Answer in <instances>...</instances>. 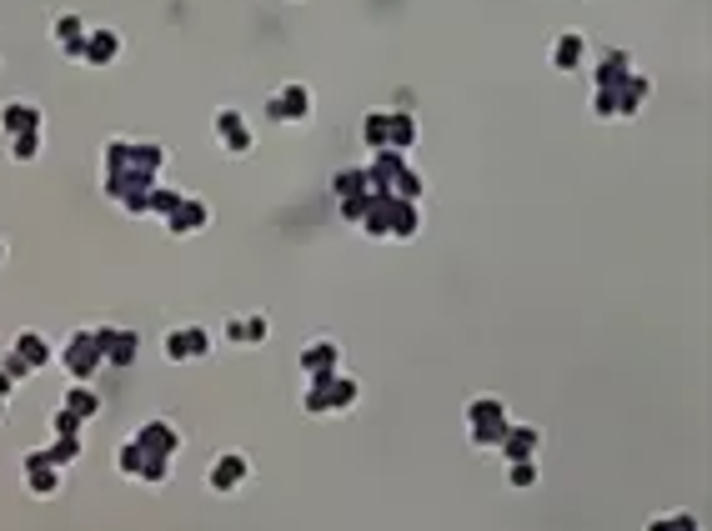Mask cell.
<instances>
[{"instance_id":"1","label":"cell","mask_w":712,"mask_h":531,"mask_svg":"<svg viewBox=\"0 0 712 531\" xmlns=\"http://www.w3.org/2000/svg\"><path fill=\"white\" fill-rule=\"evenodd\" d=\"M171 151L161 141H136V136H111L101 151V191L126 211V216H146V196L161 181Z\"/></svg>"},{"instance_id":"2","label":"cell","mask_w":712,"mask_h":531,"mask_svg":"<svg viewBox=\"0 0 712 531\" xmlns=\"http://www.w3.org/2000/svg\"><path fill=\"white\" fill-rule=\"evenodd\" d=\"M356 231H367L377 241H412L422 231V211L417 201H397L387 191H367V211L356 221Z\"/></svg>"},{"instance_id":"3","label":"cell","mask_w":712,"mask_h":531,"mask_svg":"<svg viewBox=\"0 0 712 531\" xmlns=\"http://www.w3.org/2000/svg\"><path fill=\"white\" fill-rule=\"evenodd\" d=\"M56 361H61V371L71 376V381H96V371L106 366V356H101V341H96V331H86V326H76L71 336H66V346H56Z\"/></svg>"},{"instance_id":"4","label":"cell","mask_w":712,"mask_h":531,"mask_svg":"<svg viewBox=\"0 0 712 531\" xmlns=\"http://www.w3.org/2000/svg\"><path fill=\"white\" fill-rule=\"evenodd\" d=\"M161 351H166V361H171V366L206 361V356L216 351V336H211V326H196V321H191V326H171Z\"/></svg>"},{"instance_id":"5","label":"cell","mask_w":712,"mask_h":531,"mask_svg":"<svg viewBox=\"0 0 712 531\" xmlns=\"http://www.w3.org/2000/svg\"><path fill=\"white\" fill-rule=\"evenodd\" d=\"M251 481V456L246 451H216L211 456V466H206V491H216V496H236L241 486Z\"/></svg>"},{"instance_id":"6","label":"cell","mask_w":712,"mask_h":531,"mask_svg":"<svg viewBox=\"0 0 712 531\" xmlns=\"http://www.w3.org/2000/svg\"><path fill=\"white\" fill-rule=\"evenodd\" d=\"M266 116H271L276 126H306V121H311V86H301V81L276 86L271 101H266Z\"/></svg>"},{"instance_id":"7","label":"cell","mask_w":712,"mask_h":531,"mask_svg":"<svg viewBox=\"0 0 712 531\" xmlns=\"http://www.w3.org/2000/svg\"><path fill=\"white\" fill-rule=\"evenodd\" d=\"M211 131H216V141H221L226 156H251L256 151V131H251L246 111H236V106H221L211 116Z\"/></svg>"},{"instance_id":"8","label":"cell","mask_w":712,"mask_h":531,"mask_svg":"<svg viewBox=\"0 0 712 531\" xmlns=\"http://www.w3.org/2000/svg\"><path fill=\"white\" fill-rule=\"evenodd\" d=\"M131 441H136L146 456H166V461H176V456H181V446H186L181 426H176V421H166V416H151V421H141Z\"/></svg>"},{"instance_id":"9","label":"cell","mask_w":712,"mask_h":531,"mask_svg":"<svg viewBox=\"0 0 712 531\" xmlns=\"http://www.w3.org/2000/svg\"><path fill=\"white\" fill-rule=\"evenodd\" d=\"M0 131H6V136H31V131H46V111H41L31 96L0 101Z\"/></svg>"},{"instance_id":"10","label":"cell","mask_w":712,"mask_h":531,"mask_svg":"<svg viewBox=\"0 0 712 531\" xmlns=\"http://www.w3.org/2000/svg\"><path fill=\"white\" fill-rule=\"evenodd\" d=\"M341 371V346L331 336H316L301 346V376L306 381H321V376H336Z\"/></svg>"},{"instance_id":"11","label":"cell","mask_w":712,"mask_h":531,"mask_svg":"<svg viewBox=\"0 0 712 531\" xmlns=\"http://www.w3.org/2000/svg\"><path fill=\"white\" fill-rule=\"evenodd\" d=\"M211 216H216V211H211V201H201V196H186V201H181V206L166 216V231H171L176 241H186V236L206 231V226H211Z\"/></svg>"},{"instance_id":"12","label":"cell","mask_w":712,"mask_h":531,"mask_svg":"<svg viewBox=\"0 0 712 531\" xmlns=\"http://www.w3.org/2000/svg\"><path fill=\"white\" fill-rule=\"evenodd\" d=\"M91 331H96V341H101L106 366H131V361H136V351H141V336H136V331H126V326H91Z\"/></svg>"},{"instance_id":"13","label":"cell","mask_w":712,"mask_h":531,"mask_svg":"<svg viewBox=\"0 0 712 531\" xmlns=\"http://www.w3.org/2000/svg\"><path fill=\"white\" fill-rule=\"evenodd\" d=\"M632 71H637V66H632V51L612 46V51H602V61L592 66V86H597V91H617Z\"/></svg>"},{"instance_id":"14","label":"cell","mask_w":712,"mask_h":531,"mask_svg":"<svg viewBox=\"0 0 712 531\" xmlns=\"http://www.w3.org/2000/svg\"><path fill=\"white\" fill-rule=\"evenodd\" d=\"M582 66H587V36H582V31L552 36V71L572 76V71H582Z\"/></svg>"},{"instance_id":"15","label":"cell","mask_w":712,"mask_h":531,"mask_svg":"<svg viewBox=\"0 0 712 531\" xmlns=\"http://www.w3.org/2000/svg\"><path fill=\"white\" fill-rule=\"evenodd\" d=\"M11 351H16V356H26L36 371H46V366L56 361V341H51L46 331H36V326L16 331V336H11Z\"/></svg>"},{"instance_id":"16","label":"cell","mask_w":712,"mask_h":531,"mask_svg":"<svg viewBox=\"0 0 712 531\" xmlns=\"http://www.w3.org/2000/svg\"><path fill=\"white\" fill-rule=\"evenodd\" d=\"M121 56V36L111 26H86V46H81V61L86 66H111Z\"/></svg>"},{"instance_id":"17","label":"cell","mask_w":712,"mask_h":531,"mask_svg":"<svg viewBox=\"0 0 712 531\" xmlns=\"http://www.w3.org/2000/svg\"><path fill=\"white\" fill-rule=\"evenodd\" d=\"M21 471H26V496H36V501H51V496H61V486H66V466L36 461V466H21Z\"/></svg>"},{"instance_id":"18","label":"cell","mask_w":712,"mask_h":531,"mask_svg":"<svg viewBox=\"0 0 712 531\" xmlns=\"http://www.w3.org/2000/svg\"><path fill=\"white\" fill-rule=\"evenodd\" d=\"M497 451H502V461H532L542 451V426H507Z\"/></svg>"},{"instance_id":"19","label":"cell","mask_w":712,"mask_h":531,"mask_svg":"<svg viewBox=\"0 0 712 531\" xmlns=\"http://www.w3.org/2000/svg\"><path fill=\"white\" fill-rule=\"evenodd\" d=\"M652 101V76H642V71H632L622 86H617V116L627 121V116H637L642 106Z\"/></svg>"},{"instance_id":"20","label":"cell","mask_w":712,"mask_h":531,"mask_svg":"<svg viewBox=\"0 0 712 531\" xmlns=\"http://www.w3.org/2000/svg\"><path fill=\"white\" fill-rule=\"evenodd\" d=\"M402 166H407V156L402 151H372V161H367V181H372V191H392V181L402 176Z\"/></svg>"},{"instance_id":"21","label":"cell","mask_w":712,"mask_h":531,"mask_svg":"<svg viewBox=\"0 0 712 531\" xmlns=\"http://www.w3.org/2000/svg\"><path fill=\"white\" fill-rule=\"evenodd\" d=\"M61 406H66V411H76L81 421H96V416H101V391H96V386H86V381H71V386H66V396H61Z\"/></svg>"},{"instance_id":"22","label":"cell","mask_w":712,"mask_h":531,"mask_svg":"<svg viewBox=\"0 0 712 531\" xmlns=\"http://www.w3.org/2000/svg\"><path fill=\"white\" fill-rule=\"evenodd\" d=\"M326 396H331V416H341V411H351L356 401H362V386L336 371V376H326Z\"/></svg>"},{"instance_id":"23","label":"cell","mask_w":712,"mask_h":531,"mask_svg":"<svg viewBox=\"0 0 712 531\" xmlns=\"http://www.w3.org/2000/svg\"><path fill=\"white\" fill-rule=\"evenodd\" d=\"M367 191H372L367 166H346V171L331 176V196H336V201H346V196H367Z\"/></svg>"},{"instance_id":"24","label":"cell","mask_w":712,"mask_h":531,"mask_svg":"<svg viewBox=\"0 0 712 531\" xmlns=\"http://www.w3.org/2000/svg\"><path fill=\"white\" fill-rule=\"evenodd\" d=\"M417 136H422V126H417V116H412V111H392V136H387V146L407 156V151L417 146Z\"/></svg>"},{"instance_id":"25","label":"cell","mask_w":712,"mask_h":531,"mask_svg":"<svg viewBox=\"0 0 712 531\" xmlns=\"http://www.w3.org/2000/svg\"><path fill=\"white\" fill-rule=\"evenodd\" d=\"M507 416H492V421H477V426H467V436H472V446L477 451H497L502 446V436H507Z\"/></svg>"},{"instance_id":"26","label":"cell","mask_w":712,"mask_h":531,"mask_svg":"<svg viewBox=\"0 0 712 531\" xmlns=\"http://www.w3.org/2000/svg\"><path fill=\"white\" fill-rule=\"evenodd\" d=\"M387 136H392V111H367L362 116V141L372 151H387Z\"/></svg>"},{"instance_id":"27","label":"cell","mask_w":712,"mask_h":531,"mask_svg":"<svg viewBox=\"0 0 712 531\" xmlns=\"http://www.w3.org/2000/svg\"><path fill=\"white\" fill-rule=\"evenodd\" d=\"M181 201H186V191H181V186H161V181H156V186H151V196H146V216H161V221H166Z\"/></svg>"},{"instance_id":"28","label":"cell","mask_w":712,"mask_h":531,"mask_svg":"<svg viewBox=\"0 0 712 531\" xmlns=\"http://www.w3.org/2000/svg\"><path fill=\"white\" fill-rule=\"evenodd\" d=\"M46 456H51V466H71V461L86 456V436H51V441H46Z\"/></svg>"},{"instance_id":"29","label":"cell","mask_w":712,"mask_h":531,"mask_svg":"<svg viewBox=\"0 0 712 531\" xmlns=\"http://www.w3.org/2000/svg\"><path fill=\"white\" fill-rule=\"evenodd\" d=\"M51 36H56V46L66 51V46H76V41L86 36V21H81L76 11H61V16H56V26H51Z\"/></svg>"},{"instance_id":"30","label":"cell","mask_w":712,"mask_h":531,"mask_svg":"<svg viewBox=\"0 0 712 531\" xmlns=\"http://www.w3.org/2000/svg\"><path fill=\"white\" fill-rule=\"evenodd\" d=\"M422 191H427V186H422V171L407 161V166H402V176L392 181V191H387V196H397V201H422Z\"/></svg>"},{"instance_id":"31","label":"cell","mask_w":712,"mask_h":531,"mask_svg":"<svg viewBox=\"0 0 712 531\" xmlns=\"http://www.w3.org/2000/svg\"><path fill=\"white\" fill-rule=\"evenodd\" d=\"M116 471H121V476H131V481H141V471H146V451H141L136 441H121V446H116Z\"/></svg>"},{"instance_id":"32","label":"cell","mask_w":712,"mask_h":531,"mask_svg":"<svg viewBox=\"0 0 712 531\" xmlns=\"http://www.w3.org/2000/svg\"><path fill=\"white\" fill-rule=\"evenodd\" d=\"M301 411H306V416H331V396H326V376H321V381H306V391H301Z\"/></svg>"},{"instance_id":"33","label":"cell","mask_w":712,"mask_h":531,"mask_svg":"<svg viewBox=\"0 0 712 531\" xmlns=\"http://www.w3.org/2000/svg\"><path fill=\"white\" fill-rule=\"evenodd\" d=\"M537 481H542L537 456H532V461H507V486H512V491H532Z\"/></svg>"},{"instance_id":"34","label":"cell","mask_w":712,"mask_h":531,"mask_svg":"<svg viewBox=\"0 0 712 531\" xmlns=\"http://www.w3.org/2000/svg\"><path fill=\"white\" fill-rule=\"evenodd\" d=\"M642 531H702V521L692 511H667V516H652Z\"/></svg>"},{"instance_id":"35","label":"cell","mask_w":712,"mask_h":531,"mask_svg":"<svg viewBox=\"0 0 712 531\" xmlns=\"http://www.w3.org/2000/svg\"><path fill=\"white\" fill-rule=\"evenodd\" d=\"M41 141H46V131H31V136H11V161H16V166H31V161L41 156Z\"/></svg>"},{"instance_id":"36","label":"cell","mask_w":712,"mask_h":531,"mask_svg":"<svg viewBox=\"0 0 712 531\" xmlns=\"http://www.w3.org/2000/svg\"><path fill=\"white\" fill-rule=\"evenodd\" d=\"M492 416H507L502 396H472V401H467V426H477V421H492Z\"/></svg>"},{"instance_id":"37","label":"cell","mask_w":712,"mask_h":531,"mask_svg":"<svg viewBox=\"0 0 712 531\" xmlns=\"http://www.w3.org/2000/svg\"><path fill=\"white\" fill-rule=\"evenodd\" d=\"M51 436H86V421H81L76 411L56 406V416H51Z\"/></svg>"},{"instance_id":"38","label":"cell","mask_w":712,"mask_h":531,"mask_svg":"<svg viewBox=\"0 0 712 531\" xmlns=\"http://www.w3.org/2000/svg\"><path fill=\"white\" fill-rule=\"evenodd\" d=\"M0 371H6V376H11V381H16V386H21V381H26V376H36V366H31V361H26V356H16V351H11V346H6V351H0Z\"/></svg>"},{"instance_id":"39","label":"cell","mask_w":712,"mask_h":531,"mask_svg":"<svg viewBox=\"0 0 712 531\" xmlns=\"http://www.w3.org/2000/svg\"><path fill=\"white\" fill-rule=\"evenodd\" d=\"M241 331H246V346H266V336H271V321H266L261 311H251V316H241Z\"/></svg>"},{"instance_id":"40","label":"cell","mask_w":712,"mask_h":531,"mask_svg":"<svg viewBox=\"0 0 712 531\" xmlns=\"http://www.w3.org/2000/svg\"><path fill=\"white\" fill-rule=\"evenodd\" d=\"M592 116L597 121H622L617 116V91H592Z\"/></svg>"},{"instance_id":"41","label":"cell","mask_w":712,"mask_h":531,"mask_svg":"<svg viewBox=\"0 0 712 531\" xmlns=\"http://www.w3.org/2000/svg\"><path fill=\"white\" fill-rule=\"evenodd\" d=\"M341 206V216L356 226V221H362V211H367V196H346V201H336Z\"/></svg>"},{"instance_id":"42","label":"cell","mask_w":712,"mask_h":531,"mask_svg":"<svg viewBox=\"0 0 712 531\" xmlns=\"http://www.w3.org/2000/svg\"><path fill=\"white\" fill-rule=\"evenodd\" d=\"M221 331H226V341H231V346H246V331H241V316H231V321H226Z\"/></svg>"},{"instance_id":"43","label":"cell","mask_w":712,"mask_h":531,"mask_svg":"<svg viewBox=\"0 0 712 531\" xmlns=\"http://www.w3.org/2000/svg\"><path fill=\"white\" fill-rule=\"evenodd\" d=\"M11 396H16V381H11L6 371H0V401H6V406H11Z\"/></svg>"},{"instance_id":"44","label":"cell","mask_w":712,"mask_h":531,"mask_svg":"<svg viewBox=\"0 0 712 531\" xmlns=\"http://www.w3.org/2000/svg\"><path fill=\"white\" fill-rule=\"evenodd\" d=\"M0 266H6V241H0Z\"/></svg>"},{"instance_id":"45","label":"cell","mask_w":712,"mask_h":531,"mask_svg":"<svg viewBox=\"0 0 712 531\" xmlns=\"http://www.w3.org/2000/svg\"><path fill=\"white\" fill-rule=\"evenodd\" d=\"M0 416H6V401H0Z\"/></svg>"}]
</instances>
